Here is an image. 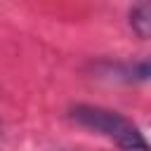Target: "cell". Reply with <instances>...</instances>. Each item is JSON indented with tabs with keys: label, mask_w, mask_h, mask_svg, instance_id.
<instances>
[{
	"label": "cell",
	"mask_w": 151,
	"mask_h": 151,
	"mask_svg": "<svg viewBox=\"0 0 151 151\" xmlns=\"http://www.w3.org/2000/svg\"><path fill=\"white\" fill-rule=\"evenodd\" d=\"M71 118L78 125L109 137L125 151H151V146L144 139V134L139 132V127L132 120H127L125 116H120L118 111H111L104 106H92V104H78L71 109Z\"/></svg>",
	"instance_id": "6da1fadb"
},
{
	"label": "cell",
	"mask_w": 151,
	"mask_h": 151,
	"mask_svg": "<svg viewBox=\"0 0 151 151\" xmlns=\"http://www.w3.org/2000/svg\"><path fill=\"white\" fill-rule=\"evenodd\" d=\"M130 24L139 38H151V5H137L130 12Z\"/></svg>",
	"instance_id": "7a4b0ae2"
},
{
	"label": "cell",
	"mask_w": 151,
	"mask_h": 151,
	"mask_svg": "<svg viewBox=\"0 0 151 151\" xmlns=\"http://www.w3.org/2000/svg\"><path fill=\"white\" fill-rule=\"evenodd\" d=\"M130 78L132 80H142V83H151V59H144V61L134 64L130 68Z\"/></svg>",
	"instance_id": "3957f363"
}]
</instances>
